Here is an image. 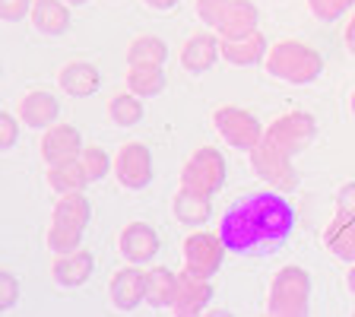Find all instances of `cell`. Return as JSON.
<instances>
[{"label":"cell","mask_w":355,"mask_h":317,"mask_svg":"<svg viewBox=\"0 0 355 317\" xmlns=\"http://www.w3.org/2000/svg\"><path fill=\"white\" fill-rule=\"evenodd\" d=\"M29 19L42 35H64L70 29V3H64V0H35Z\"/></svg>","instance_id":"24"},{"label":"cell","mask_w":355,"mask_h":317,"mask_svg":"<svg viewBox=\"0 0 355 317\" xmlns=\"http://www.w3.org/2000/svg\"><path fill=\"white\" fill-rule=\"evenodd\" d=\"M146 286H149V270H140V264H124L121 270H114L108 282L111 305L124 314L137 311L140 305H146Z\"/></svg>","instance_id":"10"},{"label":"cell","mask_w":355,"mask_h":317,"mask_svg":"<svg viewBox=\"0 0 355 317\" xmlns=\"http://www.w3.org/2000/svg\"><path fill=\"white\" fill-rule=\"evenodd\" d=\"M266 51H270V42L260 29L241 38H222V60L232 67H257L263 64Z\"/></svg>","instance_id":"19"},{"label":"cell","mask_w":355,"mask_h":317,"mask_svg":"<svg viewBox=\"0 0 355 317\" xmlns=\"http://www.w3.org/2000/svg\"><path fill=\"white\" fill-rule=\"evenodd\" d=\"M35 7V0H0V16L7 22H19L32 13Z\"/></svg>","instance_id":"33"},{"label":"cell","mask_w":355,"mask_h":317,"mask_svg":"<svg viewBox=\"0 0 355 317\" xmlns=\"http://www.w3.org/2000/svg\"><path fill=\"white\" fill-rule=\"evenodd\" d=\"M58 86L70 98H89V96H96L98 86H102V74L89 60H67L58 74Z\"/></svg>","instance_id":"17"},{"label":"cell","mask_w":355,"mask_h":317,"mask_svg":"<svg viewBox=\"0 0 355 317\" xmlns=\"http://www.w3.org/2000/svg\"><path fill=\"white\" fill-rule=\"evenodd\" d=\"M349 111H352V118H355V89L349 92Z\"/></svg>","instance_id":"38"},{"label":"cell","mask_w":355,"mask_h":317,"mask_svg":"<svg viewBox=\"0 0 355 317\" xmlns=\"http://www.w3.org/2000/svg\"><path fill=\"white\" fill-rule=\"evenodd\" d=\"M213 302V282L209 280H200V276L187 273L181 270L178 273V289H175V302H171V311L175 314H200V311H207V305Z\"/></svg>","instance_id":"16"},{"label":"cell","mask_w":355,"mask_h":317,"mask_svg":"<svg viewBox=\"0 0 355 317\" xmlns=\"http://www.w3.org/2000/svg\"><path fill=\"white\" fill-rule=\"evenodd\" d=\"M295 232V209L282 191L248 194L222 213L219 235L232 254H266Z\"/></svg>","instance_id":"1"},{"label":"cell","mask_w":355,"mask_h":317,"mask_svg":"<svg viewBox=\"0 0 355 317\" xmlns=\"http://www.w3.org/2000/svg\"><path fill=\"white\" fill-rule=\"evenodd\" d=\"M171 213L187 229H203L209 222V216H213V197L178 185V194L171 197Z\"/></svg>","instance_id":"18"},{"label":"cell","mask_w":355,"mask_h":317,"mask_svg":"<svg viewBox=\"0 0 355 317\" xmlns=\"http://www.w3.org/2000/svg\"><path fill=\"white\" fill-rule=\"evenodd\" d=\"M336 213L355 216V181H346V185L336 191Z\"/></svg>","instance_id":"34"},{"label":"cell","mask_w":355,"mask_h":317,"mask_svg":"<svg viewBox=\"0 0 355 317\" xmlns=\"http://www.w3.org/2000/svg\"><path fill=\"white\" fill-rule=\"evenodd\" d=\"M263 67L273 80H282L288 86H311L324 74V58L314 44L302 38H279V42H270Z\"/></svg>","instance_id":"3"},{"label":"cell","mask_w":355,"mask_h":317,"mask_svg":"<svg viewBox=\"0 0 355 317\" xmlns=\"http://www.w3.org/2000/svg\"><path fill=\"white\" fill-rule=\"evenodd\" d=\"M355 10V0H308V13L320 22L346 19Z\"/></svg>","instance_id":"29"},{"label":"cell","mask_w":355,"mask_h":317,"mask_svg":"<svg viewBox=\"0 0 355 317\" xmlns=\"http://www.w3.org/2000/svg\"><path fill=\"white\" fill-rule=\"evenodd\" d=\"M314 137H318V118L311 111H302V108L282 111L279 118H273L263 127L260 143L248 153L254 175L260 181H266L273 191L292 194L298 187V175L292 159L304 146H311Z\"/></svg>","instance_id":"2"},{"label":"cell","mask_w":355,"mask_h":317,"mask_svg":"<svg viewBox=\"0 0 355 317\" xmlns=\"http://www.w3.org/2000/svg\"><path fill=\"white\" fill-rule=\"evenodd\" d=\"M181 0H143V7L155 10V13H168V10H175Z\"/></svg>","instance_id":"36"},{"label":"cell","mask_w":355,"mask_h":317,"mask_svg":"<svg viewBox=\"0 0 355 317\" xmlns=\"http://www.w3.org/2000/svg\"><path fill=\"white\" fill-rule=\"evenodd\" d=\"M311 308V273L298 264L279 266L266 289V311L276 317H302Z\"/></svg>","instance_id":"5"},{"label":"cell","mask_w":355,"mask_h":317,"mask_svg":"<svg viewBox=\"0 0 355 317\" xmlns=\"http://www.w3.org/2000/svg\"><path fill=\"white\" fill-rule=\"evenodd\" d=\"M213 127L225 146L238 149L244 155L251 153L260 143V137H263V124L257 121V114H251L241 105H219L213 111Z\"/></svg>","instance_id":"7"},{"label":"cell","mask_w":355,"mask_h":317,"mask_svg":"<svg viewBox=\"0 0 355 317\" xmlns=\"http://www.w3.org/2000/svg\"><path fill=\"white\" fill-rule=\"evenodd\" d=\"M162 251V238L159 232L143 219H133L127 222L124 229L118 235V254L124 257V264H149L155 260V254Z\"/></svg>","instance_id":"11"},{"label":"cell","mask_w":355,"mask_h":317,"mask_svg":"<svg viewBox=\"0 0 355 317\" xmlns=\"http://www.w3.org/2000/svg\"><path fill=\"white\" fill-rule=\"evenodd\" d=\"M114 178L124 191H146L155 178L153 153L143 140H127L114 153Z\"/></svg>","instance_id":"9"},{"label":"cell","mask_w":355,"mask_h":317,"mask_svg":"<svg viewBox=\"0 0 355 317\" xmlns=\"http://www.w3.org/2000/svg\"><path fill=\"white\" fill-rule=\"evenodd\" d=\"M229 3L232 0H193V13L207 29L216 32L222 26V19H225V13H229Z\"/></svg>","instance_id":"30"},{"label":"cell","mask_w":355,"mask_h":317,"mask_svg":"<svg viewBox=\"0 0 355 317\" xmlns=\"http://www.w3.org/2000/svg\"><path fill=\"white\" fill-rule=\"evenodd\" d=\"M38 153H42L44 165L64 162V159H76V155L83 153L80 127L67 124V121H58V124L44 127V130H42V143H38Z\"/></svg>","instance_id":"13"},{"label":"cell","mask_w":355,"mask_h":317,"mask_svg":"<svg viewBox=\"0 0 355 317\" xmlns=\"http://www.w3.org/2000/svg\"><path fill=\"white\" fill-rule=\"evenodd\" d=\"M19 114H10V111H0V149L7 153V149L16 146L19 140Z\"/></svg>","instance_id":"31"},{"label":"cell","mask_w":355,"mask_h":317,"mask_svg":"<svg viewBox=\"0 0 355 317\" xmlns=\"http://www.w3.org/2000/svg\"><path fill=\"white\" fill-rule=\"evenodd\" d=\"M324 248L343 264H355V216L333 213L324 229Z\"/></svg>","instance_id":"20"},{"label":"cell","mask_w":355,"mask_h":317,"mask_svg":"<svg viewBox=\"0 0 355 317\" xmlns=\"http://www.w3.org/2000/svg\"><path fill=\"white\" fill-rule=\"evenodd\" d=\"M44 181H48V187H51L54 194H73V191H86V185H92L86 175V169H83L80 155L76 159H64V162H54L48 165V171H44Z\"/></svg>","instance_id":"23"},{"label":"cell","mask_w":355,"mask_h":317,"mask_svg":"<svg viewBox=\"0 0 355 317\" xmlns=\"http://www.w3.org/2000/svg\"><path fill=\"white\" fill-rule=\"evenodd\" d=\"M80 162L86 169L89 181H102L105 175H114V155H108L102 146H83Z\"/></svg>","instance_id":"28"},{"label":"cell","mask_w":355,"mask_h":317,"mask_svg":"<svg viewBox=\"0 0 355 317\" xmlns=\"http://www.w3.org/2000/svg\"><path fill=\"white\" fill-rule=\"evenodd\" d=\"M16 302H19V280L13 270H3L0 273V311H10Z\"/></svg>","instance_id":"32"},{"label":"cell","mask_w":355,"mask_h":317,"mask_svg":"<svg viewBox=\"0 0 355 317\" xmlns=\"http://www.w3.org/2000/svg\"><path fill=\"white\" fill-rule=\"evenodd\" d=\"M16 114L29 130H44V127L58 124L60 118V98L51 89H29L22 92L16 102Z\"/></svg>","instance_id":"12"},{"label":"cell","mask_w":355,"mask_h":317,"mask_svg":"<svg viewBox=\"0 0 355 317\" xmlns=\"http://www.w3.org/2000/svg\"><path fill=\"white\" fill-rule=\"evenodd\" d=\"M343 44H346V51L355 58V10L349 13V19H346V29H343Z\"/></svg>","instance_id":"35"},{"label":"cell","mask_w":355,"mask_h":317,"mask_svg":"<svg viewBox=\"0 0 355 317\" xmlns=\"http://www.w3.org/2000/svg\"><path fill=\"white\" fill-rule=\"evenodd\" d=\"M219 58H222V38L213 29L193 32L181 44V67H184L187 74H209Z\"/></svg>","instance_id":"14"},{"label":"cell","mask_w":355,"mask_h":317,"mask_svg":"<svg viewBox=\"0 0 355 317\" xmlns=\"http://www.w3.org/2000/svg\"><path fill=\"white\" fill-rule=\"evenodd\" d=\"M96 273V257L89 248H76V251H67V254H58L51 266V276L60 289H80L86 286Z\"/></svg>","instance_id":"15"},{"label":"cell","mask_w":355,"mask_h":317,"mask_svg":"<svg viewBox=\"0 0 355 317\" xmlns=\"http://www.w3.org/2000/svg\"><path fill=\"white\" fill-rule=\"evenodd\" d=\"M229 248L222 241L219 229H193L191 235L181 241V257H184V270L200 280H213L222 270V260H225Z\"/></svg>","instance_id":"8"},{"label":"cell","mask_w":355,"mask_h":317,"mask_svg":"<svg viewBox=\"0 0 355 317\" xmlns=\"http://www.w3.org/2000/svg\"><path fill=\"white\" fill-rule=\"evenodd\" d=\"M143 98L133 96L130 89H124V92H114V96L108 98V118L114 121L118 127H137L143 121Z\"/></svg>","instance_id":"27"},{"label":"cell","mask_w":355,"mask_h":317,"mask_svg":"<svg viewBox=\"0 0 355 317\" xmlns=\"http://www.w3.org/2000/svg\"><path fill=\"white\" fill-rule=\"evenodd\" d=\"M124 86L140 98L162 96L165 86H168V80H165V67H159V64H127Z\"/></svg>","instance_id":"21"},{"label":"cell","mask_w":355,"mask_h":317,"mask_svg":"<svg viewBox=\"0 0 355 317\" xmlns=\"http://www.w3.org/2000/svg\"><path fill=\"white\" fill-rule=\"evenodd\" d=\"M346 286H349V292L355 295V264H349V273H346Z\"/></svg>","instance_id":"37"},{"label":"cell","mask_w":355,"mask_h":317,"mask_svg":"<svg viewBox=\"0 0 355 317\" xmlns=\"http://www.w3.org/2000/svg\"><path fill=\"white\" fill-rule=\"evenodd\" d=\"M178 289V273L171 266H153L149 270V286H146V305L153 311H171Z\"/></svg>","instance_id":"25"},{"label":"cell","mask_w":355,"mask_h":317,"mask_svg":"<svg viewBox=\"0 0 355 317\" xmlns=\"http://www.w3.org/2000/svg\"><path fill=\"white\" fill-rule=\"evenodd\" d=\"M260 29V10L254 0H232L229 3V13L222 19L219 38H241V35H251V32Z\"/></svg>","instance_id":"22"},{"label":"cell","mask_w":355,"mask_h":317,"mask_svg":"<svg viewBox=\"0 0 355 317\" xmlns=\"http://www.w3.org/2000/svg\"><path fill=\"white\" fill-rule=\"evenodd\" d=\"M225 178H229V165L219 146H197L181 165V187H191L207 197H216L225 187Z\"/></svg>","instance_id":"6"},{"label":"cell","mask_w":355,"mask_h":317,"mask_svg":"<svg viewBox=\"0 0 355 317\" xmlns=\"http://www.w3.org/2000/svg\"><path fill=\"white\" fill-rule=\"evenodd\" d=\"M64 3H70V7H86L89 0H64Z\"/></svg>","instance_id":"39"},{"label":"cell","mask_w":355,"mask_h":317,"mask_svg":"<svg viewBox=\"0 0 355 317\" xmlns=\"http://www.w3.org/2000/svg\"><path fill=\"white\" fill-rule=\"evenodd\" d=\"M168 60V44L159 35H137L127 44V64H159L165 67Z\"/></svg>","instance_id":"26"},{"label":"cell","mask_w":355,"mask_h":317,"mask_svg":"<svg viewBox=\"0 0 355 317\" xmlns=\"http://www.w3.org/2000/svg\"><path fill=\"white\" fill-rule=\"evenodd\" d=\"M89 222H92V207L83 191L60 194V200L51 209V222H48V248L51 254H67L83 248V235H86Z\"/></svg>","instance_id":"4"}]
</instances>
